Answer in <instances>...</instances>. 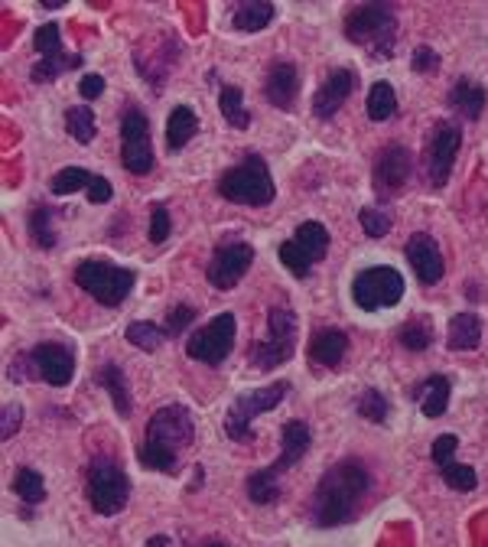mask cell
<instances>
[{
	"label": "cell",
	"mask_w": 488,
	"mask_h": 547,
	"mask_svg": "<svg viewBox=\"0 0 488 547\" xmlns=\"http://www.w3.org/2000/svg\"><path fill=\"white\" fill-rule=\"evenodd\" d=\"M235 333H238V320L235 313H218L209 326L196 329L186 342V352L192 355L196 362L205 365H222L231 349H235Z\"/></svg>",
	"instance_id": "12"
},
{
	"label": "cell",
	"mask_w": 488,
	"mask_h": 547,
	"mask_svg": "<svg viewBox=\"0 0 488 547\" xmlns=\"http://www.w3.org/2000/svg\"><path fill=\"white\" fill-rule=\"evenodd\" d=\"M131 499V479H127L124 469L108 460V456H98L88 466V502L98 515H118L121 508Z\"/></svg>",
	"instance_id": "7"
},
{
	"label": "cell",
	"mask_w": 488,
	"mask_h": 547,
	"mask_svg": "<svg viewBox=\"0 0 488 547\" xmlns=\"http://www.w3.org/2000/svg\"><path fill=\"white\" fill-rule=\"evenodd\" d=\"M290 394V385L287 381H274V385H267L261 391H248V394H238L235 401H231L228 414H225V434L231 440H241L248 443L254 434H251V421L264 411H274V407L284 401Z\"/></svg>",
	"instance_id": "8"
},
{
	"label": "cell",
	"mask_w": 488,
	"mask_h": 547,
	"mask_svg": "<svg viewBox=\"0 0 488 547\" xmlns=\"http://www.w3.org/2000/svg\"><path fill=\"white\" fill-rule=\"evenodd\" d=\"M368 489H371L368 466H362L358 460H342L319 479L313 495V521L319 528H336L342 521H349Z\"/></svg>",
	"instance_id": "1"
},
{
	"label": "cell",
	"mask_w": 488,
	"mask_h": 547,
	"mask_svg": "<svg viewBox=\"0 0 488 547\" xmlns=\"http://www.w3.org/2000/svg\"><path fill=\"white\" fill-rule=\"evenodd\" d=\"M251 264H254V248L231 238L215 248L209 267H205V277H209V284L215 290H231L244 274H248Z\"/></svg>",
	"instance_id": "14"
},
{
	"label": "cell",
	"mask_w": 488,
	"mask_h": 547,
	"mask_svg": "<svg viewBox=\"0 0 488 547\" xmlns=\"http://www.w3.org/2000/svg\"><path fill=\"white\" fill-rule=\"evenodd\" d=\"M345 36L365 46L375 59H388L397 40V17L388 4H362L345 17Z\"/></svg>",
	"instance_id": "4"
},
{
	"label": "cell",
	"mask_w": 488,
	"mask_h": 547,
	"mask_svg": "<svg viewBox=\"0 0 488 547\" xmlns=\"http://www.w3.org/2000/svg\"><path fill=\"white\" fill-rule=\"evenodd\" d=\"M79 92H82V98H98L101 92H105V79L101 75H95V72H88V75H82V82H79Z\"/></svg>",
	"instance_id": "45"
},
{
	"label": "cell",
	"mask_w": 488,
	"mask_h": 547,
	"mask_svg": "<svg viewBox=\"0 0 488 547\" xmlns=\"http://www.w3.org/2000/svg\"><path fill=\"white\" fill-rule=\"evenodd\" d=\"M271 20H274V4H267V0H248V4H241L235 10V17H231L235 30L241 33H258Z\"/></svg>",
	"instance_id": "28"
},
{
	"label": "cell",
	"mask_w": 488,
	"mask_h": 547,
	"mask_svg": "<svg viewBox=\"0 0 488 547\" xmlns=\"http://www.w3.org/2000/svg\"><path fill=\"white\" fill-rule=\"evenodd\" d=\"M147 547H173V541L166 538V534H153V538L147 541Z\"/></svg>",
	"instance_id": "46"
},
{
	"label": "cell",
	"mask_w": 488,
	"mask_h": 547,
	"mask_svg": "<svg viewBox=\"0 0 488 547\" xmlns=\"http://www.w3.org/2000/svg\"><path fill=\"white\" fill-rule=\"evenodd\" d=\"M436 66H440V56L430 46H420L414 53V72H436Z\"/></svg>",
	"instance_id": "44"
},
{
	"label": "cell",
	"mask_w": 488,
	"mask_h": 547,
	"mask_svg": "<svg viewBox=\"0 0 488 547\" xmlns=\"http://www.w3.org/2000/svg\"><path fill=\"white\" fill-rule=\"evenodd\" d=\"M355 72L352 69H332L326 75V82L319 85V92L313 98V114L316 118H332L342 105H345V98L352 95V88H355Z\"/></svg>",
	"instance_id": "21"
},
{
	"label": "cell",
	"mask_w": 488,
	"mask_h": 547,
	"mask_svg": "<svg viewBox=\"0 0 488 547\" xmlns=\"http://www.w3.org/2000/svg\"><path fill=\"white\" fill-rule=\"evenodd\" d=\"M98 381L108 388L111 394V401L114 407H118V414H131V398H127V381H124V372H121V365H101V372H98Z\"/></svg>",
	"instance_id": "29"
},
{
	"label": "cell",
	"mask_w": 488,
	"mask_h": 547,
	"mask_svg": "<svg viewBox=\"0 0 488 547\" xmlns=\"http://www.w3.org/2000/svg\"><path fill=\"white\" fill-rule=\"evenodd\" d=\"M66 131L72 134V141H79V144H92V137H95V114L92 108H69L66 111Z\"/></svg>",
	"instance_id": "34"
},
{
	"label": "cell",
	"mask_w": 488,
	"mask_h": 547,
	"mask_svg": "<svg viewBox=\"0 0 488 547\" xmlns=\"http://www.w3.org/2000/svg\"><path fill=\"white\" fill-rule=\"evenodd\" d=\"M456 450H459V440L453 434H443L433 440V463L440 466V476L446 479L449 489L456 492H472L475 482H479V476H475L472 466H462L456 463Z\"/></svg>",
	"instance_id": "18"
},
{
	"label": "cell",
	"mask_w": 488,
	"mask_h": 547,
	"mask_svg": "<svg viewBox=\"0 0 488 547\" xmlns=\"http://www.w3.org/2000/svg\"><path fill=\"white\" fill-rule=\"evenodd\" d=\"M173 232V222H170V209L160 206V202H153L150 206V241L153 245H163L166 238Z\"/></svg>",
	"instance_id": "40"
},
{
	"label": "cell",
	"mask_w": 488,
	"mask_h": 547,
	"mask_svg": "<svg viewBox=\"0 0 488 547\" xmlns=\"http://www.w3.org/2000/svg\"><path fill=\"white\" fill-rule=\"evenodd\" d=\"M75 66H82V56H69L66 53V56H56V59H40L30 69V79L33 82H53V79H59L62 72H69Z\"/></svg>",
	"instance_id": "35"
},
{
	"label": "cell",
	"mask_w": 488,
	"mask_h": 547,
	"mask_svg": "<svg viewBox=\"0 0 488 547\" xmlns=\"http://www.w3.org/2000/svg\"><path fill=\"white\" fill-rule=\"evenodd\" d=\"M62 4H66V0H43V7H46V10H56V7H62Z\"/></svg>",
	"instance_id": "47"
},
{
	"label": "cell",
	"mask_w": 488,
	"mask_h": 547,
	"mask_svg": "<svg viewBox=\"0 0 488 547\" xmlns=\"http://www.w3.org/2000/svg\"><path fill=\"white\" fill-rule=\"evenodd\" d=\"M20 424H23V407L20 404H7L4 407V421H0V437L10 440L20 430Z\"/></svg>",
	"instance_id": "42"
},
{
	"label": "cell",
	"mask_w": 488,
	"mask_h": 547,
	"mask_svg": "<svg viewBox=\"0 0 488 547\" xmlns=\"http://www.w3.org/2000/svg\"><path fill=\"white\" fill-rule=\"evenodd\" d=\"M482 342V320L475 313H459L449 323V349L469 352Z\"/></svg>",
	"instance_id": "27"
},
{
	"label": "cell",
	"mask_w": 488,
	"mask_h": 547,
	"mask_svg": "<svg viewBox=\"0 0 488 547\" xmlns=\"http://www.w3.org/2000/svg\"><path fill=\"white\" fill-rule=\"evenodd\" d=\"M33 46L40 59H56V56H66V49H62V36H59V27L56 23H43L40 30L33 36Z\"/></svg>",
	"instance_id": "38"
},
{
	"label": "cell",
	"mask_w": 488,
	"mask_h": 547,
	"mask_svg": "<svg viewBox=\"0 0 488 547\" xmlns=\"http://www.w3.org/2000/svg\"><path fill=\"white\" fill-rule=\"evenodd\" d=\"M196 134H199V114L189 105L173 108L170 121H166V144H170L173 150H183Z\"/></svg>",
	"instance_id": "25"
},
{
	"label": "cell",
	"mask_w": 488,
	"mask_h": 547,
	"mask_svg": "<svg viewBox=\"0 0 488 547\" xmlns=\"http://www.w3.org/2000/svg\"><path fill=\"white\" fill-rule=\"evenodd\" d=\"M345 352H349V336L342 329H316L313 339H310V362L313 365H323V368H336Z\"/></svg>",
	"instance_id": "23"
},
{
	"label": "cell",
	"mask_w": 488,
	"mask_h": 547,
	"mask_svg": "<svg viewBox=\"0 0 488 547\" xmlns=\"http://www.w3.org/2000/svg\"><path fill=\"white\" fill-rule=\"evenodd\" d=\"M358 222H362V228L368 232V238H384L391 232V219L378 209H362L358 212Z\"/></svg>",
	"instance_id": "41"
},
{
	"label": "cell",
	"mask_w": 488,
	"mask_h": 547,
	"mask_svg": "<svg viewBox=\"0 0 488 547\" xmlns=\"http://www.w3.org/2000/svg\"><path fill=\"white\" fill-rule=\"evenodd\" d=\"M414 398L420 401L423 414H427V417H440V414H446V407H449V381L443 375L423 378L420 385H417Z\"/></svg>",
	"instance_id": "26"
},
{
	"label": "cell",
	"mask_w": 488,
	"mask_h": 547,
	"mask_svg": "<svg viewBox=\"0 0 488 547\" xmlns=\"http://www.w3.org/2000/svg\"><path fill=\"white\" fill-rule=\"evenodd\" d=\"M293 349H297V316L287 307H274L267 316V339H261L251 349L254 368H277L290 362Z\"/></svg>",
	"instance_id": "9"
},
{
	"label": "cell",
	"mask_w": 488,
	"mask_h": 547,
	"mask_svg": "<svg viewBox=\"0 0 488 547\" xmlns=\"http://www.w3.org/2000/svg\"><path fill=\"white\" fill-rule=\"evenodd\" d=\"M329 251V232L323 222H303L297 235L277 248L280 264L287 267L293 277H310L313 264L323 261Z\"/></svg>",
	"instance_id": "11"
},
{
	"label": "cell",
	"mask_w": 488,
	"mask_h": 547,
	"mask_svg": "<svg viewBox=\"0 0 488 547\" xmlns=\"http://www.w3.org/2000/svg\"><path fill=\"white\" fill-rule=\"evenodd\" d=\"M404 254H407L410 267H414L417 281H420V284H427V287L440 281L443 271H446L443 254H440V245H436V241H433L430 235H423V232L410 235Z\"/></svg>",
	"instance_id": "20"
},
{
	"label": "cell",
	"mask_w": 488,
	"mask_h": 547,
	"mask_svg": "<svg viewBox=\"0 0 488 547\" xmlns=\"http://www.w3.org/2000/svg\"><path fill=\"white\" fill-rule=\"evenodd\" d=\"M410 170H414V154L401 144L384 147L378 160H375V189L381 199L394 196L410 180Z\"/></svg>",
	"instance_id": "16"
},
{
	"label": "cell",
	"mask_w": 488,
	"mask_h": 547,
	"mask_svg": "<svg viewBox=\"0 0 488 547\" xmlns=\"http://www.w3.org/2000/svg\"><path fill=\"white\" fill-rule=\"evenodd\" d=\"M218 108H222L225 121H228L231 127H241V131H244V127L251 124L248 111H244V95H241V88H235V85L222 88V98H218Z\"/></svg>",
	"instance_id": "32"
},
{
	"label": "cell",
	"mask_w": 488,
	"mask_h": 547,
	"mask_svg": "<svg viewBox=\"0 0 488 547\" xmlns=\"http://www.w3.org/2000/svg\"><path fill=\"white\" fill-rule=\"evenodd\" d=\"M166 336L170 333L160 329L157 323H131L127 326V342H134V346L144 349V352H157Z\"/></svg>",
	"instance_id": "36"
},
{
	"label": "cell",
	"mask_w": 488,
	"mask_h": 547,
	"mask_svg": "<svg viewBox=\"0 0 488 547\" xmlns=\"http://www.w3.org/2000/svg\"><path fill=\"white\" fill-rule=\"evenodd\" d=\"M192 437H196L192 414L183 404H166L150 417L144 447H140V463L150 469H160V473H173L179 463V453L189 447Z\"/></svg>",
	"instance_id": "2"
},
{
	"label": "cell",
	"mask_w": 488,
	"mask_h": 547,
	"mask_svg": "<svg viewBox=\"0 0 488 547\" xmlns=\"http://www.w3.org/2000/svg\"><path fill=\"white\" fill-rule=\"evenodd\" d=\"M53 209L49 206H36L30 212V235L36 238V245L40 248H56V228H53Z\"/></svg>",
	"instance_id": "33"
},
{
	"label": "cell",
	"mask_w": 488,
	"mask_h": 547,
	"mask_svg": "<svg viewBox=\"0 0 488 547\" xmlns=\"http://www.w3.org/2000/svg\"><path fill=\"white\" fill-rule=\"evenodd\" d=\"M449 105H453L462 118L475 121L485 108V88L479 82H472V79H459L453 88H449Z\"/></svg>",
	"instance_id": "24"
},
{
	"label": "cell",
	"mask_w": 488,
	"mask_h": 547,
	"mask_svg": "<svg viewBox=\"0 0 488 547\" xmlns=\"http://www.w3.org/2000/svg\"><path fill=\"white\" fill-rule=\"evenodd\" d=\"M306 450H310V427L303 421H290L284 427V434H280V456L271 463L258 469V473H251L248 479V495L254 505H271L277 502L280 495V476H284V469L297 466Z\"/></svg>",
	"instance_id": "3"
},
{
	"label": "cell",
	"mask_w": 488,
	"mask_h": 547,
	"mask_svg": "<svg viewBox=\"0 0 488 547\" xmlns=\"http://www.w3.org/2000/svg\"><path fill=\"white\" fill-rule=\"evenodd\" d=\"M300 95V72L293 62H274L271 72H267V82H264V98L271 101L274 108L280 111H290V105L297 101Z\"/></svg>",
	"instance_id": "22"
},
{
	"label": "cell",
	"mask_w": 488,
	"mask_h": 547,
	"mask_svg": "<svg viewBox=\"0 0 488 547\" xmlns=\"http://www.w3.org/2000/svg\"><path fill=\"white\" fill-rule=\"evenodd\" d=\"M137 274L131 267L111 264V261H95L88 258L75 267V284H79L88 297H95L101 307H121L127 294L134 290Z\"/></svg>",
	"instance_id": "5"
},
{
	"label": "cell",
	"mask_w": 488,
	"mask_h": 547,
	"mask_svg": "<svg viewBox=\"0 0 488 547\" xmlns=\"http://www.w3.org/2000/svg\"><path fill=\"white\" fill-rule=\"evenodd\" d=\"M358 414L368 417V421H375V424L388 421V401H384V394L375 391V388H368L362 394V401H358Z\"/></svg>",
	"instance_id": "39"
},
{
	"label": "cell",
	"mask_w": 488,
	"mask_h": 547,
	"mask_svg": "<svg viewBox=\"0 0 488 547\" xmlns=\"http://www.w3.org/2000/svg\"><path fill=\"white\" fill-rule=\"evenodd\" d=\"M352 297L358 303V310L365 313L391 310L404 297V277L401 271H394V267H368V271L355 277Z\"/></svg>",
	"instance_id": "10"
},
{
	"label": "cell",
	"mask_w": 488,
	"mask_h": 547,
	"mask_svg": "<svg viewBox=\"0 0 488 547\" xmlns=\"http://www.w3.org/2000/svg\"><path fill=\"white\" fill-rule=\"evenodd\" d=\"M397 342H401L404 349L410 352H423L433 342V326L427 316H414V320H407L401 329H397Z\"/></svg>",
	"instance_id": "30"
},
{
	"label": "cell",
	"mask_w": 488,
	"mask_h": 547,
	"mask_svg": "<svg viewBox=\"0 0 488 547\" xmlns=\"http://www.w3.org/2000/svg\"><path fill=\"white\" fill-rule=\"evenodd\" d=\"M14 492L20 495L23 502H30V505H40L46 499V486H43V476L36 473V469L30 466H23L17 479H14Z\"/></svg>",
	"instance_id": "37"
},
{
	"label": "cell",
	"mask_w": 488,
	"mask_h": 547,
	"mask_svg": "<svg viewBox=\"0 0 488 547\" xmlns=\"http://www.w3.org/2000/svg\"><path fill=\"white\" fill-rule=\"evenodd\" d=\"M365 111H368L371 121H388L391 118V114L397 111V95H394L391 82H375V85H371Z\"/></svg>",
	"instance_id": "31"
},
{
	"label": "cell",
	"mask_w": 488,
	"mask_h": 547,
	"mask_svg": "<svg viewBox=\"0 0 488 547\" xmlns=\"http://www.w3.org/2000/svg\"><path fill=\"white\" fill-rule=\"evenodd\" d=\"M459 144H462L459 124H453V121L436 124V131H433V137H430V147H427V176H430V183H433L436 189L446 186L449 173H453V163H456V154H459Z\"/></svg>",
	"instance_id": "15"
},
{
	"label": "cell",
	"mask_w": 488,
	"mask_h": 547,
	"mask_svg": "<svg viewBox=\"0 0 488 547\" xmlns=\"http://www.w3.org/2000/svg\"><path fill=\"white\" fill-rule=\"evenodd\" d=\"M202 547H228V544H222V541H205Z\"/></svg>",
	"instance_id": "48"
},
{
	"label": "cell",
	"mask_w": 488,
	"mask_h": 547,
	"mask_svg": "<svg viewBox=\"0 0 488 547\" xmlns=\"http://www.w3.org/2000/svg\"><path fill=\"white\" fill-rule=\"evenodd\" d=\"M218 193L228 202H238V206H267V202L274 199V176L261 157L251 154L244 157L238 167L222 173Z\"/></svg>",
	"instance_id": "6"
},
{
	"label": "cell",
	"mask_w": 488,
	"mask_h": 547,
	"mask_svg": "<svg viewBox=\"0 0 488 547\" xmlns=\"http://www.w3.org/2000/svg\"><path fill=\"white\" fill-rule=\"evenodd\" d=\"M33 365H36V378H43L46 385L62 388L69 385L75 375V355L66 342H40L33 349Z\"/></svg>",
	"instance_id": "17"
},
{
	"label": "cell",
	"mask_w": 488,
	"mask_h": 547,
	"mask_svg": "<svg viewBox=\"0 0 488 547\" xmlns=\"http://www.w3.org/2000/svg\"><path fill=\"white\" fill-rule=\"evenodd\" d=\"M121 163L134 176H147L153 170L150 121L140 108H127L121 118Z\"/></svg>",
	"instance_id": "13"
},
{
	"label": "cell",
	"mask_w": 488,
	"mask_h": 547,
	"mask_svg": "<svg viewBox=\"0 0 488 547\" xmlns=\"http://www.w3.org/2000/svg\"><path fill=\"white\" fill-rule=\"evenodd\" d=\"M49 189H53L56 196H72V193H79V189H85L88 199H92L95 206H101V202H108L114 196V189H111V183L105 180V176H95V173H88L82 167L59 170L53 180H49Z\"/></svg>",
	"instance_id": "19"
},
{
	"label": "cell",
	"mask_w": 488,
	"mask_h": 547,
	"mask_svg": "<svg viewBox=\"0 0 488 547\" xmlns=\"http://www.w3.org/2000/svg\"><path fill=\"white\" fill-rule=\"evenodd\" d=\"M192 316H196V310H192V307H173L170 310V320H166V333L179 336L192 323Z\"/></svg>",
	"instance_id": "43"
}]
</instances>
